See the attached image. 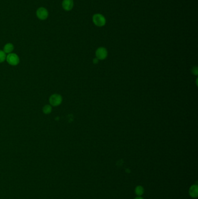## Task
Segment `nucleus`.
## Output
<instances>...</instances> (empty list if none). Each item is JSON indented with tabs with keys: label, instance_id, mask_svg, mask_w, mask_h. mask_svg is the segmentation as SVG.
Returning <instances> with one entry per match:
<instances>
[{
	"label": "nucleus",
	"instance_id": "obj_1",
	"mask_svg": "<svg viewBox=\"0 0 198 199\" xmlns=\"http://www.w3.org/2000/svg\"><path fill=\"white\" fill-rule=\"evenodd\" d=\"M92 22L98 27H103L106 25V19L102 14H95L92 16Z\"/></svg>",
	"mask_w": 198,
	"mask_h": 199
},
{
	"label": "nucleus",
	"instance_id": "obj_2",
	"mask_svg": "<svg viewBox=\"0 0 198 199\" xmlns=\"http://www.w3.org/2000/svg\"><path fill=\"white\" fill-rule=\"evenodd\" d=\"M7 61L9 65L16 66L18 65L20 62V59L18 56L15 53H10L6 57Z\"/></svg>",
	"mask_w": 198,
	"mask_h": 199
},
{
	"label": "nucleus",
	"instance_id": "obj_3",
	"mask_svg": "<svg viewBox=\"0 0 198 199\" xmlns=\"http://www.w3.org/2000/svg\"><path fill=\"white\" fill-rule=\"evenodd\" d=\"M62 102V97L60 94H54L50 98V103L52 106H59Z\"/></svg>",
	"mask_w": 198,
	"mask_h": 199
},
{
	"label": "nucleus",
	"instance_id": "obj_4",
	"mask_svg": "<svg viewBox=\"0 0 198 199\" xmlns=\"http://www.w3.org/2000/svg\"><path fill=\"white\" fill-rule=\"evenodd\" d=\"M36 15L38 18L41 20H45L48 16V12L45 8L41 7L37 9Z\"/></svg>",
	"mask_w": 198,
	"mask_h": 199
},
{
	"label": "nucleus",
	"instance_id": "obj_5",
	"mask_svg": "<svg viewBox=\"0 0 198 199\" xmlns=\"http://www.w3.org/2000/svg\"><path fill=\"white\" fill-rule=\"evenodd\" d=\"M107 55H108V52L105 48L100 47L97 49L96 51V56L98 59L103 60L107 57Z\"/></svg>",
	"mask_w": 198,
	"mask_h": 199
},
{
	"label": "nucleus",
	"instance_id": "obj_6",
	"mask_svg": "<svg viewBox=\"0 0 198 199\" xmlns=\"http://www.w3.org/2000/svg\"><path fill=\"white\" fill-rule=\"evenodd\" d=\"M73 7V0H64L62 2V7L65 11H71Z\"/></svg>",
	"mask_w": 198,
	"mask_h": 199
},
{
	"label": "nucleus",
	"instance_id": "obj_7",
	"mask_svg": "<svg viewBox=\"0 0 198 199\" xmlns=\"http://www.w3.org/2000/svg\"><path fill=\"white\" fill-rule=\"evenodd\" d=\"M189 194L191 197L196 198L198 196V186L197 185H193L189 188Z\"/></svg>",
	"mask_w": 198,
	"mask_h": 199
},
{
	"label": "nucleus",
	"instance_id": "obj_8",
	"mask_svg": "<svg viewBox=\"0 0 198 199\" xmlns=\"http://www.w3.org/2000/svg\"><path fill=\"white\" fill-rule=\"evenodd\" d=\"M14 49V45L12 43H7V44L5 45L4 47V51L5 54L6 53L10 54L13 51Z\"/></svg>",
	"mask_w": 198,
	"mask_h": 199
},
{
	"label": "nucleus",
	"instance_id": "obj_9",
	"mask_svg": "<svg viewBox=\"0 0 198 199\" xmlns=\"http://www.w3.org/2000/svg\"><path fill=\"white\" fill-rule=\"evenodd\" d=\"M135 193L138 196H141L144 193V189L142 186H137L135 189Z\"/></svg>",
	"mask_w": 198,
	"mask_h": 199
},
{
	"label": "nucleus",
	"instance_id": "obj_10",
	"mask_svg": "<svg viewBox=\"0 0 198 199\" xmlns=\"http://www.w3.org/2000/svg\"><path fill=\"white\" fill-rule=\"evenodd\" d=\"M42 111L45 114H49L52 111V107L50 105H46L43 107Z\"/></svg>",
	"mask_w": 198,
	"mask_h": 199
},
{
	"label": "nucleus",
	"instance_id": "obj_11",
	"mask_svg": "<svg viewBox=\"0 0 198 199\" xmlns=\"http://www.w3.org/2000/svg\"><path fill=\"white\" fill-rule=\"evenodd\" d=\"M6 54L4 51L0 50V63H2L6 60Z\"/></svg>",
	"mask_w": 198,
	"mask_h": 199
},
{
	"label": "nucleus",
	"instance_id": "obj_12",
	"mask_svg": "<svg viewBox=\"0 0 198 199\" xmlns=\"http://www.w3.org/2000/svg\"><path fill=\"white\" fill-rule=\"evenodd\" d=\"M144 199L143 197H141V196H137V197H135V199Z\"/></svg>",
	"mask_w": 198,
	"mask_h": 199
},
{
	"label": "nucleus",
	"instance_id": "obj_13",
	"mask_svg": "<svg viewBox=\"0 0 198 199\" xmlns=\"http://www.w3.org/2000/svg\"><path fill=\"white\" fill-rule=\"evenodd\" d=\"M98 62V58H95V59H94V63H97Z\"/></svg>",
	"mask_w": 198,
	"mask_h": 199
}]
</instances>
